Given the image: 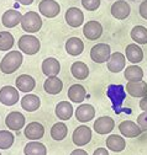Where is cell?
Segmentation results:
<instances>
[{"instance_id":"cell-4","label":"cell","mask_w":147,"mask_h":155,"mask_svg":"<svg viewBox=\"0 0 147 155\" xmlns=\"http://www.w3.org/2000/svg\"><path fill=\"white\" fill-rule=\"evenodd\" d=\"M17 46H19V49L22 53H25L27 55H33L40 51L41 42L39 41L37 37H35L32 35H24L19 38Z\"/></svg>"},{"instance_id":"cell-30","label":"cell","mask_w":147,"mask_h":155,"mask_svg":"<svg viewBox=\"0 0 147 155\" xmlns=\"http://www.w3.org/2000/svg\"><path fill=\"white\" fill-rule=\"evenodd\" d=\"M72 75L78 80H85L89 75V68L83 62H74L70 67Z\"/></svg>"},{"instance_id":"cell-42","label":"cell","mask_w":147,"mask_h":155,"mask_svg":"<svg viewBox=\"0 0 147 155\" xmlns=\"http://www.w3.org/2000/svg\"><path fill=\"white\" fill-rule=\"evenodd\" d=\"M15 2L20 3L21 5H31L33 3V0H15Z\"/></svg>"},{"instance_id":"cell-17","label":"cell","mask_w":147,"mask_h":155,"mask_svg":"<svg viewBox=\"0 0 147 155\" xmlns=\"http://www.w3.org/2000/svg\"><path fill=\"white\" fill-rule=\"evenodd\" d=\"M21 18H22V15L20 14V11L10 9V10H6L3 14L2 24L8 28H12V27L17 26L19 24H21Z\"/></svg>"},{"instance_id":"cell-8","label":"cell","mask_w":147,"mask_h":155,"mask_svg":"<svg viewBox=\"0 0 147 155\" xmlns=\"http://www.w3.org/2000/svg\"><path fill=\"white\" fill-rule=\"evenodd\" d=\"M73 143H74L77 147H83L87 145L90 139H91V129L88 126H79L74 129L72 135Z\"/></svg>"},{"instance_id":"cell-23","label":"cell","mask_w":147,"mask_h":155,"mask_svg":"<svg viewBox=\"0 0 147 155\" xmlns=\"http://www.w3.org/2000/svg\"><path fill=\"white\" fill-rule=\"evenodd\" d=\"M36 86V81L31 75L22 74L16 78V89L22 92H31Z\"/></svg>"},{"instance_id":"cell-33","label":"cell","mask_w":147,"mask_h":155,"mask_svg":"<svg viewBox=\"0 0 147 155\" xmlns=\"http://www.w3.org/2000/svg\"><path fill=\"white\" fill-rule=\"evenodd\" d=\"M67 133H68V128H67L66 123H63V122L54 123L51 128V137H52V139L57 140V142L63 140L67 137Z\"/></svg>"},{"instance_id":"cell-39","label":"cell","mask_w":147,"mask_h":155,"mask_svg":"<svg viewBox=\"0 0 147 155\" xmlns=\"http://www.w3.org/2000/svg\"><path fill=\"white\" fill-rule=\"evenodd\" d=\"M140 108L143 111V112H147V95L143 96L140 101Z\"/></svg>"},{"instance_id":"cell-28","label":"cell","mask_w":147,"mask_h":155,"mask_svg":"<svg viewBox=\"0 0 147 155\" xmlns=\"http://www.w3.org/2000/svg\"><path fill=\"white\" fill-rule=\"evenodd\" d=\"M106 147L109 150L115 151V153H120L126 148V142L122 137L118 134H111L109 135L106 139Z\"/></svg>"},{"instance_id":"cell-2","label":"cell","mask_w":147,"mask_h":155,"mask_svg":"<svg viewBox=\"0 0 147 155\" xmlns=\"http://www.w3.org/2000/svg\"><path fill=\"white\" fill-rule=\"evenodd\" d=\"M21 27L27 33H36V32H39L42 27V18L37 12L29 11L25 15H22Z\"/></svg>"},{"instance_id":"cell-1","label":"cell","mask_w":147,"mask_h":155,"mask_svg":"<svg viewBox=\"0 0 147 155\" xmlns=\"http://www.w3.org/2000/svg\"><path fill=\"white\" fill-rule=\"evenodd\" d=\"M24 57L20 51H10L0 62V70L4 74H12L22 64Z\"/></svg>"},{"instance_id":"cell-38","label":"cell","mask_w":147,"mask_h":155,"mask_svg":"<svg viewBox=\"0 0 147 155\" xmlns=\"http://www.w3.org/2000/svg\"><path fill=\"white\" fill-rule=\"evenodd\" d=\"M140 15L142 18H145V20H147V0H145V2H142L140 4Z\"/></svg>"},{"instance_id":"cell-34","label":"cell","mask_w":147,"mask_h":155,"mask_svg":"<svg viewBox=\"0 0 147 155\" xmlns=\"http://www.w3.org/2000/svg\"><path fill=\"white\" fill-rule=\"evenodd\" d=\"M14 36L8 32V31H2L0 32V51L6 52L10 51L14 46Z\"/></svg>"},{"instance_id":"cell-25","label":"cell","mask_w":147,"mask_h":155,"mask_svg":"<svg viewBox=\"0 0 147 155\" xmlns=\"http://www.w3.org/2000/svg\"><path fill=\"white\" fill-rule=\"evenodd\" d=\"M84 51V43L80 38L78 37H70L68 38V41L66 42V52L69 54V55H79L82 54Z\"/></svg>"},{"instance_id":"cell-16","label":"cell","mask_w":147,"mask_h":155,"mask_svg":"<svg viewBox=\"0 0 147 155\" xmlns=\"http://www.w3.org/2000/svg\"><path fill=\"white\" fill-rule=\"evenodd\" d=\"M110 11H111V15L116 20H125V18H127L128 15H130L131 8L126 2H124V0H118V2H115L111 5Z\"/></svg>"},{"instance_id":"cell-19","label":"cell","mask_w":147,"mask_h":155,"mask_svg":"<svg viewBox=\"0 0 147 155\" xmlns=\"http://www.w3.org/2000/svg\"><path fill=\"white\" fill-rule=\"evenodd\" d=\"M127 94L132 97H143L147 95V83L143 80L141 81H128L126 85Z\"/></svg>"},{"instance_id":"cell-3","label":"cell","mask_w":147,"mask_h":155,"mask_svg":"<svg viewBox=\"0 0 147 155\" xmlns=\"http://www.w3.org/2000/svg\"><path fill=\"white\" fill-rule=\"evenodd\" d=\"M106 96L109 97V100L111 101L114 111L116 113H119L121 105H122L124 100L126 99V91H125L124 86L122 85H115V84L109 85L108 90H106Z\"/></svg>"},{"instance_id":"cell-15","label":"cell","mask_w":147,"mask_h":155,"mask_svg":"<svg viewBox=\"0 0 147 155\" xmlns=\"http://www.w3.org/2000/svg\"><path fill=\"white\" fill-rule=\"evenodd\" d=\"M25 137L30 140H39L45 134V127L39 122H31L24 129Z\"/></svg>"},{"instance_id":"cell-6","label":"cell","mask_w":147,"mask_h":155,"mask_svg":"<svg viewBox=\"0 0 147 155\" xmlns=\"http://www.w3.org/2000/svg\"><path fill=\"white\" fill-rule=\"evenodd\" d=\"M19 90L14 86H3L0 89V102L5 106H14L19 102Z\"/></svg>"},{"instance_id":"cell-29","label":"cell","mask_w":147,"mask_h":155,"mask_svg":"<svg viewBox=\"0 0 147 155\" xmlns=\"http://www.w3.org/2000/svg\"><path fill=\"white\" fill-rule=\"evenodd\" d=\"M24 154L25 155H47V148L45 147V144L40 142L31 140L25 145Z\"/></svg>"},{"instance_id":"cell-22","label":"cell","mask_w":147,"mask_h":155,"mask_svg":"<svg viewBox=\"0 0 147 155\" xmlns=\"http://www.w3.org/2000/svg\"><path fill=\"white\" fill-rule=\"evenodd\" d=\"M68 99L74 102V104H82L85 97H87V91L84 89V86H82L80 84H73L69 89H68Z\"/></svg>"},{"instance_id":"cell-32","label":"cell","mask_w":147,"mask_h":155,"mask_svg":"<svg viewBox=\"0 0 147 155\" xmlns=\"http://www.w3.org/2000/svg\"><path fill=\"white\" fill-rule=\"evenodd\" d=\"M130 36L132 38V41H135V43L137 45H147V28L143 26H135L131 32Z\"/></svg>"},{"instance_id":"cell-18","label":"cell","mask_w":147,"mask_h":155,"mask_svg":"<svg viewBox=\"0 0 147 155\" xmlns=\"http://www.w3.org/2000/svg\"><path fill=\"white\" fill-rule=\"evenodd\" d=\"M94 117H95V108L89 104H82L76 110V118L82 123L89 122Z\"/></svg>"},{"instance_id":"cell-31","label":"cell","mask_w":147,"mask_h":155,"mask_svg":"<svg viewBox=\"0 0 147 155\" xmlns=\"http://www.w3.org/2000/svg\"><path fill=\"white\" fill-rule=\"evenodd\" d=\"M124 76L127 81H141L143 78V70L138 65H128L124 70Z\"/></svg>"},{"instance_id":"cell-21","label":"cell","mask_w":147,"mask_h":155,"mask_svg":"<svg viewBox=\"0 0 147 155\" xmlns=\"http://www.w3.org/2000/svg\"><path fill=\"white\" fill-rule=\"evenodd\" d=\"M42 73L48 78V76H57L60 70H61V64L60 62L53 57L46 58V59L42 62Z\"/></svg>"},{"instance_id":"cell-43","label":"cell","mask_w":147,"mask_h":155,"mask_svg":"<svg viewBox=\"0 0 147 155\" xmlns=\"http://www.w3.org/2000/svg\"><path fill=\"white\" fill-rule=\"evenodd\" d=\"M0 155H2V154H0Z\"/></svg>"},{"instance_id":"cell-37","label":"cell","mask_w":147,"mask_h":155,"mask_svg":"<svg viewBox=\"0 0 147 155\" xmlns=\"http://www.w3.org/2000/svg\"><path fill=\"white\" fill-rule=\"evenodd\" d=\"M137 124L142 129V132L147 130V112H142L137 117Z\"/></svg>"},{"instance_id":"cell-35","label":"cell","mask_w":147,"mask_h":155,"mask_svg":"<svg viewBox=\"0 0 147 155\" xmlns=\"http://www.w3.org/2000/svg\"><path fill=\"white\" fill-rule=\"evenodd\" d=\"M14 134L9 130H0V149H9L14 144Z\"/></svg>"},{"instance_id":"cell-12","label":"cell","mask_w":147,"mask_h":155,"mask_svg":"<svg viewBox=\"0 0 147 155\" xmlns=\"http://www.w3.org/2000/svg\"><path fill=\"white\" fill-rule=\"evenodd\" d=\"M64 18H66V22L70 27H79L84 22V15L82 10L78 8H69L66 11Z\"/></svg>"},{"instance_id":"cell-9","label":"cell","mask_w":147,"mask_h":155,"mask_svg":"<svg viewBox=\"0 0 147 155\" xmlns=\"http://www.w3.org/2000/svg\"><path fill=\"white\" fill-rule=\"evenodd\" d=\"M83 35L85 36L87 40L89 41H95L98 38H100V36L103 35V26L100 22L98 21H88L84 26H83Z\"/></svg>"},{"instance_id":"cell-7","label":"cell","mask_w":147,"mask_h":155,"mask_svg":"<svg viewBox=\"0 0 147 155\" xmlns=\"http://www.w3.org/2000/svg\"><path fill=\"white\" fill-rule=\"evenodd\" d=\"M39 10L40 14L47 18H53L61 12V6L56 0H41L39 4Z\"/></svg>"},{"instance_id":"cell-24","label":"cell","mask_w":147,"mask_h":155,"mask_svg":"<svg viewBox=\"0 0 147 155\" xmlns=\"http://www.w3.org/2000/svg\"><path fill=\"white\" fill-rule=\"evenodd\" d=\"M43 89L50 95H58L63 89V83L57 76H48L43 83Z\"/></svg>"},{"instance_id":"cell-14","label":"cell","mask_w":147,"mask_h":155,"mask_svg":"<svg viewBox=\"0 0 147 155\" xmlns=\"http://www.w3.org/2000/svg\"><path fill=\"white\" fill-rule=\"evenodd\" d=\"M94 130L98 133V134H108L110 133L114 127H115V122L111 117H109V116H101V117H99L95 122H94Z\"/></svg>"},{"instance_id":"cell-26","label":"cell","mask_w":147,"mask_h":155,"mask_svg":"<svg viewBox=\"0 0 147 155\" xmlns=\"http://www.w3.org/2000/svg\"><path fill=\"white\" fill-rule=\"evenodd\" d=\"M41 106V100L37 95L27 94L21 99V107L27 112H35Z\"/></svg>"},{"instance_id":"cell-40","label":"cell","mask_w":147,"mask_h":155,"mask_svg":"<svg viewBox=\"0 0 147 155\" xmlns=\"http://www.w3.org/2000/svg\"><path fill=\"white\" fill-rule=\"evenodd\" d=\"M93 155H109V151L105 148H98V149L94 150Z\"/></svg>"},{"instance_id":"cell-10","label":"cell","mask_w":147,"mask_h":155,"mask_svg":"<svg viewBox=\"0 0 147 155\" xmlns=\"http://www.w3.org/2000/svg\"><path fill=\"white\" fill-rule=\"evenodd\" d=\"M106 65H108V70H110L111 73H120L121 70L125 69L126 57L120 52L111 53L109 61L106 62Z\"/></svg>"},{"instance_id":"cell-20","label":"cell","mask_w":147,"mask_h":155,"mask_svg":"<svg viewBox=\"0 0 147 155\" xmlns=\"http://www.w3.org/2000/svg\"><path fill=\"white\" fill-rule=\"evenodd\" d=\"M125 55L127 58V61L132 64H137L143 61V51L141 49V47L137 43L127 45V47L125 49Z\"/></svg>"},{"instance_id":"cell-11","label":"cell","mask_w":147,"mask_h":155,"mask_svg":"<svg viewBox=\"0 0 147 155\" xmlns=\"http://www.w3.org/2000/svg\"><path fill=\"white\" fill-rule=\"evenodd\" d=\"M5 124L11 130H20L25 126V116L21 112L12 111L6 116Z\"/></svg>"},{"instance_id":"cell-13","label":"cell","mask_w":147,"mask_h":155,"mask_svg":"<svg viewBox=\"0 0 147 155\" xmlns=\"http://www.w3.org/2000/svg\"><path fill=\"white\" fill-rule=\"evenodd\" d=\"M119 130L126 138H136L142 133L140 126L132 121H122L119 124Z\"/></svg>"},{"instance_id":"cell-41","label":"cell","mask_w":147,"mask_h":155,"mask_svg":"<svg viewBox=\"0 0 147 155\" xmlns=\"http://www.w3.org/2000/svg\"><path fill=\"white\" fill-rule=\"evenodd\" d=\"M70 155H88V153L83 149H74L70 153Z\"/></svg>"},{"instance_id":"cell-36","label":"cell","mask_w":147,"mask_h":155,"mask_svg":"<svg viewBox=\"0 0 147 155\" xmlns=\"http://www.w3.org/2000/svg\"><path fill=\"white\" fill-rule=\"evenodd\" d=\"M82 5L88 11H95L100 6V0H82Z\"/></svg>"},{"instance_id":"cell-44","label":"cell","mask_w":147,"mask_h":155,"mask_svg":"<svg viewBox=\"0 0 147 155\" xmlns=\"http://www.w3.org/2000/svg\"><path fill=\"white\" fill-rule=\"evenodd\" d=\"M132 2H134V0H132Z\"/></svg>"},{"instance_id":"cell-27","label":"cell","mask_w":147,"mask_h":155,"mask_svg":"<svg viewBox=\"0 0 147 155\" xmlns=\"http://www.w3.org/2000/svg\"><path fill=\"white\" fill-rule=\"evenodd\" d=\"M54 113L61 121H68L73 116V106L68 101H61L57 104Z\"/></svg>"},{"instance_id":"cell-5","label":"cell","mask_w":147,"mask_h":155,"mask_svg":"<svg viewBox=\"0 0 147 155\" xmlns=\"http://www.w3.org/2000/svg\"><path fill=\"white\" fill-rule=\"evenodd\" d=\"M111 52H110V46L106 43H98L95 46L91 47L90 49V58L91 61L95 63H105L109 61Z\"/></svg>"}]
</instances>
